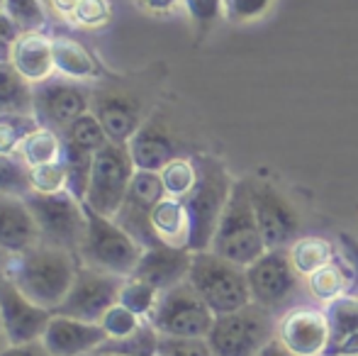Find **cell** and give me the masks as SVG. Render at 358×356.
Instances as JSON below:
<instances>
[{
    "label": "cell",
    "mask_w": 358,
    "mask_h": 356,
    "mask_svg": "<svg viewBox=\"0 0 358 356\" xmlns=\"http://www.w3.org/2000/svg\"><path fill=\"white\" fill-rule=\"evenodd\" d=\"M142 254L144 247L127 229L120 227L113 218L88 210V227H85V237L78 252V262L83 266L127 278L134 273Z\"/></svg>",
    "instance_id": "obj_4"
},
{
    "label": "cell",
    "mask_w": 358,
    "mask_h": 356,
    "mask_svg": "<svg viewBox=\"0 0 358 356\" xmlns=\"http://www.w3.org/2000/svg\"><path fill=\"white\" fill-rule=\"evenodd\" d=\"M190 264H193V252L190 249L154 244V247L144 249L132 276L146 280V283H151L154 288H159L164 293V290L188 280Z\"/></svg>",
    "instance_id": "obj_20"
},
{
    "label": "cell",
    "mask_w": 358,
    "mask_h": 356,
    "mask_svg": "<svg viewBox=\"0 0 358 356\" xmlns=\"http://www.w3.org/2000/svg\"><path fill=\"white\" fill-rule=\"evenodd\" d=\"M39 242V227L27 195L0 193V247L10 254H20Z\"/></svg>",
    "instance_id": "obj_21"
},
{
    "label": "cell",
    "mask_w": 358,
    "mask_h": 356,
    "mask_svg": "<svg viewBox=\"0 0 358 356\" xmlns=\"http://www.w3.org/2000/svg\"><path fill=\"white\" fill-rule=\"evenodd\" d=\"M132 162L137 166V171H156L166 166L169 162H173L176 157H180L178 139L173 137L171 127L159 118V115H149L146 122L139 127V132L129 139L127 144Z\"/></svg>",
    "instance_id": "obj_19"
},
{
    "label": "cell",
    "mask_w": 358,
    "mask_h": 356,
    "mask_svg": "<svg viewBox=\"0 0 358 356\" xmlns=\"http://www.w3.org/2000/svg\"><path fill=\"white\" fill-rule=\"evenodd\" d=\"M278 337V320L256 303L217 315L208 344L215 356H259Z\"/></svg>",
    "instance_id": "obj_6"
},
{
    "label": "cell",
    "mask_w": 358,
    "mask_h": 356,
    "mask_svg": "<svg viewBox=\"0 0 358 356\" xmlns=\"http://www.w3.org/2000/svg\"><path fill=\"white\" fill-rule=\"evenodd\" d=\"M349 276L346 271L336 264V259L331 264H327L324 269L315 271L305 278V285L310 290V295L317 300V303L324 305H334L339 303L341 298H346V290H349Z\"/></svg>",
    "instance_id": "obj_28"
},
{
    "label": "cell",
    "mask_w": 358,
    "mask_h": 356,
    "mask_svg": "<svg viewBox=\"0 0 358 356\" xmlns=\"http://www.w3.org/2000/svg\"><path fill=\"white\" fill-rule=\"evenodd\" d=\"M334 356H358V329H351L344 337H339Z\"/></svg>",
    "instance_id": "obj_46"
},
{
    "label": "cell",
    "mask_w": 358,
    "mask_h": 356,
    "mask_svg": "<svg viewBox=\"0 0 358 356\" xmlns=\"http://www.w3.org/2000/svg\"><path fill=\"white\" fill-rule=\"evenodd\" d=\"M47 3H49V0H47Z\"/></svg>",
    "instance_id": "obj_52"
},
{
    "label": "cell",
    "mask_w": 358,
    "mask_h": 356,
    "mask_svg": "<svg viewBox=\"0 0 358 356\" xmlns=\"http://www.w3.org/2000/svg\"><path fill=\"white\" fill-rule=\"evenodd\" d=\"M166 198L164 183L156 171H137L132 178V185L127 190V198H124L122 208L115 215V222L122 229H127L134 239L146 249L154 247L156 237L154 229H151V213L159 205V200Z\"/></svg>",
    "instance_id": "obj_16"
},
{
    "label": "cell",
    "mask_w": 358,
    "mask_h": 356,
    "mask_svg": "<svg viewBox=\"0 0 358 356\" xmlns=\"http://www.w3.org/2000/svg\"><path fill=\"white\" fill-rule=\"evenodd\" d=\"M93 159L95 154L88 149H80L71 142H64V166H66L69 176V193H73L78 200H83L85 188H88L90 171H93Z\"/></svg>",
    "instance_id": "obj_32"
},
{
    "label": "cell",
    "mask_w": 358,
    "mask_h": 356,
    "mask_svg": "<svg viewBox=\"0 0 358 356\" xmlns=\"http://www.w3.org/2000/svg\"><path fill=\"white\" fill-rule=\"evenodd\" d=\"M195 164H198V183L183 203L188 208L190 227H193L190 252H205L213 244L215 229L220 225L236 178H231L224 162L210 154H195Z\"/></svg>",
    "instance_id": "obj_2"
},
{
    "label": "cell",
    "mask_w": 358,
    "mask_h": 356,
    "mask_svg": "<svg viewBox=\"0 0 358 356\" xmlns=\"http://www.w3.org/2000/svg\"><path fill=\"white\" fill-rule=\"evenodd\" d=\"M10 64H13L29 83H34V86L47 81V78L57 76L52 32H24L22 37L15 42Z\"/></svg>",
    "instance_id": "obj_22"
},
{
    "label": "cell",
    "mask_w": 358,
    "mask_h": 356,
    "mask_svg": "<svg viewBox=\"0 0 358 356\" xmlns=\"http://www.w3.org/2000/svg\"><path fill=\"white\" fill-rule=\"evenodd\" d=\"M93 86L64 76H52L34 86V118L42 127L64 134L78 118L90 113Z\"/></svg>",
    "instance_id": "obj_12"
},
{
    "label": "cell",
    "mask_w": 358,
    "mask_h": 356,
    "mask_svg": "<svg viewBox=\"0 0 358 356\" xmlns=\"http://www.w3.org/2000/svg\"><path fill=\"white\" fill-rule=\"evenodd\" d=\"M287 254H290L292 266L302 278L324 269L327 264H331L336 259L334 244L324 237H297L292 242V247L287 249Z\"/></svg>",
    "instance_id": "obj_27"
},
{
    "label": "cell",
    "mask_w": 358,
    "mask_h": 356,
    "mask_svg": "<svg viewBox=\"0 0 358 356\" xmlns=\"http://www.w3.org/2000/svg\"><path fill=\"white\" fill-rule=\"evenodd\" d=\"M159 356H215L208 339H171L161 337Z\"/></svg>",
    "instance_id": "obj_42"
},
{
    "label": "cell",
    "mask_w": 358,
    "mask_h": 356,
    "mask_svg": "<svg viewBox=\"0 0 358 356\" xmlns=\"http://www.w3.org/2000/svg\"><path fill=\"white\" fill-rule=\"evenodd\" d=\"M210 252L220 254L222 259L236 264V266H251L268 249L261 237L259 222H256L254 205H251L249 183L246 178H236L227 208L215 229Z\"/></svg>",
    "instance_id": "obj_3"
},
{
    "label": "cell",
    "mask_w": 358,
    "mask_h": 356,
    "mask_svg": "<svg viewBox=\"0 0 358 356\" xmlns=\"http://www.w3.org/2000/svg\"><path fill=\"white\" fill-rule=\"evenodd\" d=\"M188 283L198 290L210 310L217 315H227L241 310L251 303L249 280L246 269L222 259L220 254L210 252H193Z\"/></svg>",
    "instance_id": "obj_5"
},
{
    "label": "cell",
    "mask_w": 358,
    "mask_h": 356,
    "mask_svg": "<svg viewBox=\"0 0 358 356\" xmlns=\"http://www.w3.org/2000/svg\"><path fill=\"white\" fill-rule=\"evenodd\" d=\"M113 22V3L110 0H80L71 17V27L98 32Z\"/></svg>",
    "instance_id": "obj_39"
},
{
    "label": "cell",
    "mask_w": 358,
    "mask_h": 356,
    "mask_svg": "<svg viewBox=\"0 0 358 356\" xmlns=\"http://www.w3.org/2000/svg\"><path fill=\"white\" fill-rule=\"evenodd\" d=\"M275 0H224V20L231 24H249L261 20Z\"/></svg>",
    "instance_id": "obj_41"
},
{
    "label": "cell",
    "mask_w": 358,
    "mask_h": 356,
    "mask_svg": "<svg viewBox=\"0 0 358 356\" xmlns=\"http://www.w3.org/2000/svg\"><path fill=\"white\" fill-rule=\"evenodd\" d=\"M13 257H15V254L5 252V249L0 247V280L8 278V273H10V264H13Z\"/></svg>",
    "instance_id": "obj_48"
},
{
    "label": "cell",
    "mask_w": 358,
    "mask_h": 356,
    "mask_svg": "<svg viewBox=\"0 0 358 356\" xmlns=\"http://www.w3.org/2000/svg\"><path fill=\"white\" fill-rule=\"evenodd\" d=\"M161 334L154 329V325L146 320L142 329L124 339H105V344L98 352L113 354V356H159Z\"/></svg>",
    "instance_id": "obj_31"
},
{
    "label": "cell",
    "mask_w": 358,
    "mask_h": 356,
    "mask_svg": "<svg viewBox=\"0 0 358 356\" xmlns=\"http://www.w3.org/2000/svg\"><path fill=\"white\" fill-rule=\"evenodd\" d=\"M251 303L261 305L268 313L278 315L292 308L302 285V276L297 273L290 262L287 249H268L264 257L246 266Z\"/></svg>",
    "instance_id": "obj_10"
},
{
    "label": "cell",
    "mask_w": 358,
    "mask_h": 356,
    "mask_svg": "<svg viewBox=\"0 0 358 356\" xmlns=\"http://www.w3.org/2000/svg\"><path fill=\"white\" fill-rule=\"evenodd\" d=\"M149 322L161 337L171 339H208L215 322V313L205 305L198 290L183 280L164 290L151 313Z\"/></svg>",
    "instance_id": "obj_8"
},
{
    "label": "cell",
    "mask_w": 358,
    "mask_h": 356,
    "mask_svg": "<svg viewBox=\"0 0 358 356\" xmlns=\"http://www.w3.org/2000/svg\"><path fill=\"white\" fill-rule=\"evenodd\" d=\"M17 159L27 169L44 166V164H54L64 159V137L59 132L39 124L32 134L22 142L17 152Z\"/></svg>",
    "instance_id": "obj_26"
},
{
    "label": "cell",
    "mask_w": 358,
    "mask_h": 356,
    "mask_svg": "<svg viewBox=\"0 0 358 356\" xmlns=\"http://www.w3.org/2000/svg\"><path fill=\"white\" fill-rule=\"evenodd\" d=\"M151 229L159 244L166 247H178V249H190V215L188 208L180 198H166L159 200V205L151 213Z\"/></svg>",
    "instance_id": "obj_24"
},
{
    "label": "cell",
    "mask_w": 358,
    "mask_h": 356,
    "mask_svg": "<svg viewBox=\"0 0 358 356\" xmlns=\"http://www.w3.org/2000/svg\"><path fill=\"white\" fill-rule=\"evenodd\" d=\"M0 193L29 195V169L17 157L0 154Z\"/></svg>",
    "instance_id": "obj_40"
},
{
    "label": "cell",
    "mask_w": 358,
    "mask_h": 356,
    "mask_svg": "<svg viewBox=\"0 0 358 356\" xmlns=\"http://www.w3.org/2000/svg\"><path fill=\"white\" fill-rule=\"evenodd\" d=\"M10 347V339H8V334H5V327H3V320H0V354L5 352V349Z\"/></svg>",
    "instance_id": "obj_49"
},
{
    "label": "cell",
    "mask_w": 358,
    "mask_h": 356,
    "mask_svg": "<svg viewBox=\"0 0 358 356\" xmlns=\"http://www.w3.org/2000/svg\"><path fill=\"white\" fill-rule=\"evenodd\" d=\"M3 10L22 32H54L57 20L47 0H3Z\"/></svg>",
    "instance_id": "obj_29"
},
{
    "label": "cell",
    "mask_w": 358,
    "mask_h": 356,
    "mask_svg": "<svg viewBox=\"0 0 358 356\" xmlns=\"http://www.w3.org/2000/svg\"><path fill=\"white\" fill-rule=\"evenodd\" d=\"M134 173H137V166H134L127 144L108 142L93 159V171H90L88 188L83 195V205L98 215L115 218L127 198Z\"/></svg>",
    "instance_id": "obj_7"
},
{
    "label": "cell",
    "mask_w": 358,
    "mask_h": 356,
    "mask_svg": "<svg viewBox=\"0 0 358 356\" xmlns=\"http://www.w3.org/2000/svg\"><path fill=\"white\" fill-rule=\"evenodd\" d=\"M137 5L149 15H171L183 8V0H139Z\"/></svg>",
    "instance_id": "obj_44"
},
{
    "label": "cell",
    "mask_w": 358,
    "mask_h": 356,
    "mask_svg": "<svg viewBox=\"0 0 358 356\" xmlns=\"http://www.w3.org/2000/svg\"><path fill=\"white\" fill-rule=\"evenodd\" d=\"M0 115H34V83L13 64H0Z\"/></svg>",
    "instance_id": "obj_25"
},
{
    "label": "cell",
    "mask_w": 358,
    "mask_h": 356,
    "mask_svg": "<svg viewBox=\"0 0 358 356\" xmlns=\"http://www.w3.org/2000/svg\"><path fill=\"white\" fill-rule=\"evenodd\" d=\"M39 127L34 115H0V154L17 157L22 142Z\"/></svg>",
    "instance_id": "obj_34"
},
{
    "label": "cell",
    "mask_w": 358,
    "mask_h": 356,
    "mask_svg": "<svg viewBox=\"0 0 358 356\" xmlns=\"http://www.w3.org/2000/svg\"><path fill=\"white\" fill-rule=\"evenodd\" d=\"M334 337L329 313L317 305H295L278 320V339L295 356H324Z\"/></svg>",
    "instance_id": "obj_15"
},
{
    "label": "cell",
    "mask_w": 358,
    "mask_h": 356,
    "mask_svg": "<svg viewBox=\"0 0 358 356\" xmlns=\"http://www.w3.org/2000/svg\"><path fill=\"white\" fill-rule=\"evenodd\" d=\"M78 266L80 262L76 254L39 242L15 254L8 278L29 300L54 313L66 298L76 273H78Z\"/></svg>",
    "instance_id": "obj_1"
},
{
    "label": "cell",
    "mask_w": 358,
    "mask_h": 356,
    "mask_svg": "<svg viewBox=\"0 0 358 356\" xmlns=\"http://www.w3.org/2000/svg\"><path fill=\"white\" fill-rule=\"evenodd\" d=\"M122 276L105 273V271L78 266L71 288H69L64 303L54 313L69 315L85 322H100L105 313L120 303V288H122Z\"/></svg>",
    "instance_id": "obj_14"
},
{
    "label": "cell",
    "mask_w": 358,
    "mask_h": 356,
    "mask_svg": "<svg viewBox=\"0 0 358 356\" xmlns=\"http://www.w3.org/2000/svg\"><path fill=\"white\" fill-rule=\"evenodd\" d=\"M0 356H54L49 352L47 347H44L42 339H37V342H24V344H10L8 349H5Z\"/></svg>",
    "instance_id": "obj_43"
},
{
    "label": "cell",
    "mask_w": 358,
    "mask_h": 356,
    "mask_svg": "<svg viewBox=\"0 0 358 356\" xmlns=\"http://www.w3.org/2000/svg\"><path fill=\"white\" fill-rule=\"evenodd\" d=\"M88 356H113V354H105V352H93V354H88Z\"/></svg>",
    "instance_id": "obj_50"
},
{
    "label": "cell",
    "mask_w": 358,
    "mask_h": 356,
    "mask_svg": "<svg viewBox=\"0 0 358 356\" xmlns=\"http://www.w3.org/2000/svg\"><path fill=\"white\" fill-rule=\"evenodd\" d=\"M80 0H49V10H52L54 20L64 24H71V17L78 8Z\"/></svg>",
    "instance_id": "obj_45"
},
{
    "label": "cell",
    "mask_w": 358,
    "mask_h": 356,
    "mask_svg": "<svg viewBox=\"0 0 358 356\" xmlns=\"http://www.w3.org/2000/svg\"><path fill=\"white\" fill-rule=\"evenodd\" d=\"M0 10H3V0H0Z\"/></svg>",
    "instance_id": "obj_51"
},
{
    "label": "cell",
    "mask_w": 358,
    "mask_h": 356,
    "mask_svg": "<svg viewBox=\"0 0 358 356\" xmlns=\"http://www.w3.org/2000/svg\"><path fill=\"white\" fill-rule=\"evenodd\" d=\"M69 190V176L64 162L44 164L29 169V193L34 195H57Z\"/></svg>",
    "instance_id": "obj_37"
},
{
    "label": "cell",
    "mask_w": 358,
    "mask_h": 356,
    "mask_svg": "<svg viewBox=\"0 0 358 356\" xmlns=\"http://www.w3.org/2000/svg\"><path fill=\"white\" fill-rule=\"evenodd\" d=\"M159 298H161V290L154 288L151 283H146V280L137 278V276H127L122 280V288H120V303L144 320L151 318Z\"/></svg>",
    "instance_id": "obj_33"
},
{
    "label": "cell",
    "mask_w": 358,
    "mask_h": 356,
    "mask_svg": "<svg viewBox=\"0 0 358 356\" xmlns=\"http://www.w3.org/2000/svg\"><path fill=\"white\" fill-rule=\"evenodd\" d=\"M259 356H295L292 352H287V349L283 347V342H280L278 337L273 339V342L268 344V347L264 349V352H261Z\"/></svg>",
    "instance_id": "obj_47"
},
{
    "label": "cell",
    "mask_w": 358,
    "mask_h": 356,
    "mask_svg": "<svg viewBox=\"0 0 358 356\" xmlns=\"http://www.w3.org/2000/svg\"><path fill=\"white\" fill-rule=\"evenodd\" d=\"M52 37H54V66H57L59 76L71 78V81L78 83H88V86H93V83L103 81L108 76L103 71V66H100V62L95 59V54L83 42L59 32H52Z\"/></svg>",
    "instance_id": "obj_23"
},
{
    "label": "cell",
    "mask_w": 358,
    "mask_h": 356,
    "mask_svg": "<svg viewBox=\"0 0 358 356\" xmlns=\"http://www.w3.org/2000/svg\"><path fill=\"white\" fill-rule=\"evenodd\" d=\"M90 113L100 120L110 142H117V144H129V139L139 132V127L149 118L144 113L142 98L134 90L108 83V76L103 81L93 83V105H90Z\"/></svg>",
    "instance_id": "obj_13"
},
{
    "label": "cell",
    "mask_w": 358,
    "mask_h": 356,
    "mask_svg": "<svg viewBox=\"0 0 358 356\" xmlns=\"http://www.w3.org/2000/svg\"><path fill=\"white\" fill-rule=\"evenodd\" d=\"M161 183H164L166 195L171 198H180L185 200L190 195V190L198 183V164H195V154H180L173 162H169L164 169L159 171Z\"/></svg>",
    "instance_id": "obj_30"
},
{
    "label": "cell",
    "mask_w": 358,
    "mask_h": 356,
    "mask_svg": "<svg viewBox=\"0 0 358 356\" xmlns=\"http://www.w3.org/2000/svg\"><path fill=\"white\" fill-rule=\"evenodd\" d=\"M146 322L144 318H139L137 313H132L129 308H124L122 303H115L108 313L100 318V327H103L105 337L108 339H124L129 334H134L137 329H142Z\"/></svg>",
    "instance_id": "obj_38"
},
{
    "label": "cell",
    "mask_w": 358,
    "mask_h": 356,
    "mask_svg": "<svg viewBox=\"0 0 358 356\" xmlns=\"http://www.w3.org/2000/svg\"><path fill=\"white\" fill-rule=\"evenodd\" d=\"M27 203L34 213L39 227V239L52 247L66 249L78 257L80 244L88 227V210L83 200L64 190L57 195H27Z\"/></svg>",
    "instance_id": "obj_9"
},
{
    "label": "cell",
    "mask_w": 358,
    "mask_h": 356,
    "mask_svg": "<svg viewBox=\"0 0 358 356\" xmlns=\"http://www.w3.org/2000/svg\"><path fill=\"white\" fill-rule=\"evenodd\" d=\"M62 137H64V142H71V144H76V147L88 149V152H93V154H98L100 149L110 142L108 134H105V129H103V124H100V120L95 118L93 113H85L83 118L76 120Z\"/></svg>",
    "instance_id": "obj_35"
},
{
    "label": "cell",
    "mask_w": 358,
    "mask_h": 356,
    "mask_svg": "<svg viewBox=\"0 0 358 356\" xmlns=\"http://www.w3.org/2000/svg\"><path fill=\"white\" fill-rule=\"evenodd\" d=\"M105 332L98 322H85L62 313H52L42 334L44 347L54 356H88L105 344Z\"/></svg>",
    "instance_id": "obj_18"
},
{
    "label": "cell",
    "mask_w": 358,
    "mask_h": 356,
    "mask_svg": "<svg viewBox=\"0 0 358 356\" xmlns=\"http://www.w3.org/2000/svg\"><path fill=\"white\" fill-rule=\"evenodd\" d=\"M0 320L10 344H24L42 339L52 310L29 300L10 278L0 280Z\"/></svg>",
    "instance_id": "obj_17"
},
{
    "label": "cell",
    "mask_w": 358,
    "mask_h": 356,
    "mask_svg": "<svg viewBox=\"0 0 358 356\" xmlns=\"http://www.w3.org/2000/svg\"><path fill=\"white\" fill-rule=\"evenodd\" d=\"M183 10L200 42L224 17V0H183Z\"/></svg>",
    "instance_id": "obj_36"
},
{
    "label": "cell",
    "mask_w": 358,
    "mask_h": 356,
    "mask_svg": "<svg viewBox=\"0 0 358 356\" xmlns=\"http://www.w3.org/2000/svg\"><path fill=\"white\" fill-rule=\"evenodd\" d=\"M266 249H290L300 237V215L290 198L266 178H246Z\"/></svg>",
    "instance_id": "obj_11"
}]
</instances>
